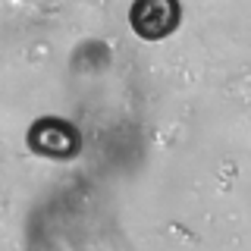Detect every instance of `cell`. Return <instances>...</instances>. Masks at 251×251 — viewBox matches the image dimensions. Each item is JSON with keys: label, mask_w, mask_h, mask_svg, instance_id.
<instances>
[{"label": "cell", "mask_w": 251, "mask_h": 251, "mask_svg": "<svg viewBox=\"0 0 251 251\" xmlns=\"http://www.w3.org/2000/svg\"><path fill=\"white\" fill-rule=\"evenodd\" d=\"M28 148L38 157H50V160H73L82 151V135L69 120L60 116H41L28 126Z\"/></svg>", "instance_id": "6da1fadb"}, {"label": "cell", "mask_w": 251, "mask_h": 251, "mask_svg": "<svg viewBox=\"0 0 251 251\" xmlns=\"http://www.w3.org/2000/svg\"><path fill=\"white\" fill-rule=\"evenodd\" d=\"M182 6L176 0H135L129 6V25L145 41H160L179 28Z\"/></svg>", "instance_id": "7a4b0ae2"}]
</instances>
